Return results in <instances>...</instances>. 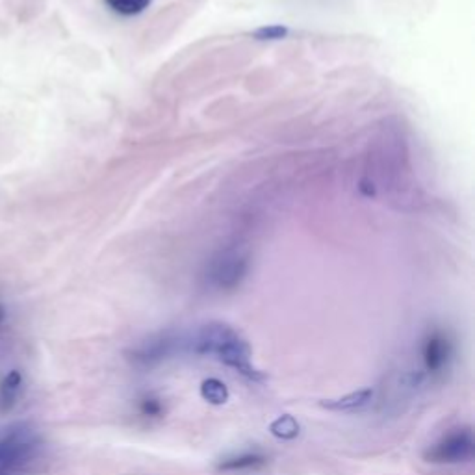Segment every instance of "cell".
I'll return each mask as SVG.
<instances>
[{"label":"cell","mask_w":475,"mask_h":475,"mask_svg":"<svg viewBox=\"0 0 475 475\" xmlns=\"http://www.w3.org/2000/svg\"><path fill=\"white\" fill-rule=\"evenodd\" d=\"M236 336L238 333L231 325L212 322L197 331L191 340V349L197 355H218V351Z\"/></svg>","instance_id":"277c9868"},{"label":"cell","mask_w":475,"mask_h":475,"mask_svg":"<svg viewBox=\"0 0 475 475\" xmlns=\"http://www.w3.org/2000/svg\"><path fill=\"white\" fill-rule=\"evenodd\" d=\"M290 28L284 25H263L260 28H256L251 36L258 41H281L284 37H288Z\"/></svg>","instance_id":"5bb4252c"},{"label":"cell","mask_w":475,"mask_h":475,"mask_svg":"<svg viewBox=\"0 0 475 475\" xmlns=\"http://www.w3.org/2000/svg\"><path fill=\"white\" fill-rule=\"evenodd\" d=\"M201 396L210 405H225L229 401V388L220 379H206L201 385Z\"/></svg>","instance_id":"8fae6325"},{"label":"cell","mask_w":475,"mask_h":475,"mask_svg":"<svg viewBox=\"0 0 475 475\" xmlns=\"http://www.w3.org/2000/svg\"><path fill=\"white\" fill-rule=\"evenodd\" d=\"M177 347H179L177 338L170 335H160L132 349L129 358L138 366H154L158 362L170 358L177 351Z\"/></svg>","instance_id":"8992f818"},{"label":"cell","mask_w":475,"mask_h":475,"mask_svg":"<svg viewBox=\"0 0 475 475\" xmlns=\"http://www.w3.org/2000/svg\"><path fill=\"white\" fill-rule=\"evenodd\" d=\"M247 274V258L240 253H223L208 268V281L216 288L229 290L242 283Z\"/></svg>","instance_id":"3957f363"},{"label":"cell","mask_w":475,"mask_h":475,"mask_svg":"<svg viewBox=\"0 0 475 475\" xmlns=\"http://www.w3.org/2000/svg\"><path fill=\"white\" fill-rule=\"evenodd\" d=\"M299 424H297V419L294 418V416H290V414H284V416H279L274 424L270 426V431H272V435L275 437V439H279V440H294V439H297V435H299Z\"/></svg>","instance_id":"4fadbf2b"},{"label":"cell","mask_w":475,"mask_h":475,"mask_svg":"<svg viewBox=\"0 0 475 475\" xmlns=\"http://www.w3.org/2000/svg\"><path fill=\"white\" fill-rule=\"evenodd\" d=\"M139 412L145 418H160L164 414V405H162L160 399L154 398V396H145L139 401Z\"/></svg>","instance_id":"9a60e30c"},{"label":"cell","mask_w":475,"mask_h":475,"mask_svg":"<svg viewBox=\"0 0 475 475\" xmlns=\"http://www.w3.org/2000/svg\"><path fill=\"white\" fill-rule=\"evenodd\" d=\"M5 315H6V312H5L3 305H0V324H3V320H5Z\"/></svg>","instance_id":"2e32d148"},{"label":"cell","mask_w":475,"mask_h":475,"mask_svg":"<svg viewBox=\"0 0 475 475\" xmlns=\"http://www.w3.org/2000/svg\"><path fill=\"white\" fill-rule=\"evenodd\" d=\"M473 435L470 429H457L444 435L426 451V460L435 464H457L473 457Z\"/></svg>","instance_id":"6da1fadb"},{"label":"cell","mask_w":475,"mask_h":475,"mask_svg":"<svg viewBox=\"0 0 475 475\" xmlns=\"http://www.w3.org/2000/svg\"><path fill=\"white\" fill-rule=\"evenodd\" d=\"M218 356L223 364L238 369V372L243 377H247L251 381H262L263 379V376L251 364V347L240 335L236 338H232L229 344H225L218 351Z\"/></svg>","instance_id":"5b68a950"},{"label":"cell","mask_w":475,"mask_h":475,"mask_svg":"<svg viewBox=\"0 0 475 475\" xmlns=\"http://www.w3.org/2000/svg\"><path fill=\"white\" fill-rule=\"evenodd\" d=\"M451 355H453V347L449 338L439 331L431 333L426 338L424 347H421V358H424V366L431 376L444 372L449 364Z\"/></svg>","instance_id":"52a82bcc"},{"label":"cell","mask_w":475,"mask_h":475,"mask_svg":"<svg viewBox=\"0 0 475 475\" xmlns=\"http://www.w3.org/2000/svg\"><path fill=\"white\" fill-rule=\"evenodd\" d=\"M266 455L262 453H243L238 457H229L225 460H222L218 464V470L223 471H240V470H251V468H258L262 464H266Z\"/></svg>","instance_id":"30bf717a"},{"label":"cell","mask_w":475,"mask_h":475,"mask_svg":"<svg viewBox=\"0 0 475 475\" xmlns=\"http://www.w3.org/2000/svg\"><path fill=\"white\" fill-rule=\"evenodd\" d=\"M21 385H23V377L17 369H14V372H10L3 379V383H0V412H8L15 405Z\"/></svg>","instance_id":"9c48e42d"},{"label":"cell","mask_w":475,"mask_h":475,"mask_svg":"<svg viewBox=\"0 0 475 475\" xmlns=\"http://www.w3.org/2000/svg\"><path fill=\"white\" fill-rule=\"evenodd\" d=\"M0 475H5V473H0Z\"/></svg>","instance_id":"e0dca14e"},{"label":"cell","mask_w":475,"mask_h":475,"mask_svg":"<svg viewBox=\"0 0 475 475\" xmlns=\"http://www.w3.org/2000/svg\"><path fill=\"white\" fill-rule=\"evenodd\" d=\"M374 398V390L364 388L358 392H351L340 399H331V401H322L320 405L327 410H335V412H347V410H356L366 407Z\"/></svg>","instance_id":"ba28073f"},{"label":"cell","mask_w":475,"mask_h":475,"mask_svg":"<svg viewBox=\"0 0 475 475\" xmlns=\"http://www.w3.org/2000/svg\"><path fill=\"white\" fill-rule=\"evenodd\" d=\"M39 449V440L30 429H17L0 440V466L19 468L30 462Z\"/></svg>","instance_id":"7a4b0ae2"},{"label":"cell","mask_w":475,"mask_h":475,"mask_svg":"<svg viewBox=\"0 0 475 475\" xmlns=\"http://www.w3.org/2000/svg\"><path fill=\"white\" fill-rule=\"evenodd\" d=\"M104 3L118 15L134 17L143 14L150 6L152 0H104Z\"/></svg>","instance_id":"7c38bea8"}]
</instances>
